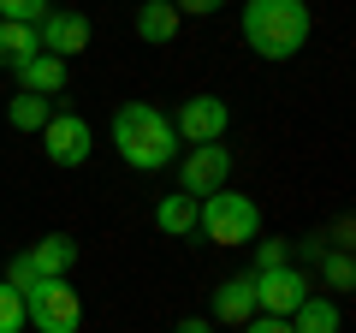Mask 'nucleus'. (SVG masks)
I'll return each mask as SVG.
<instances>
[{
    "label": "nucleus",
    "instance_id": "412c9836",
    "mask_svg": "<svg viewBox=\"0 0 356 333\" xmlns=\"http://www.w3.org/2000/svg\"><path fill=\"white\" fill-rule=\"evenodd\" d=\"M48 13V0H0V18H13V24H36Z\"/></svg>",
    "mask_w": 356,
    "mask_h": 333
},
{
    "label": "nucleus",
    "instance_id": "9b49d317",
    "mask_svg": "<svg viewBox=\"0 0 356 333\" xmlns=\"http://www.w3.org/2000/svg\"><path fill=\"white\" fill-rule=\"evenodd\" d=\"M255 316V274H226V280L214 286V309H208V321L214 327H243V321Z\"/></svg>",
    "mask_w": 356,
    "mask_h": 333
},
{
    "label": "nucleus",
    "instance_id": "423d86ee",
    "mask_svg": "<svg viewBox=\"0 0 356 333\" xmlns=\"http://www.w3.org/2000/svg\"><path fill=\"white\" fill-rule=\"evenodd\" d=\"M232 185V149L226 143H191V155L178 161V191L184 196H214V191H226Z\"/></svg>",
    "mask_w": 356,
    "mask_h": 333
},
{
    "label": "nucleus",
    "instance_id": "20e7f679",
    "mask_svg": "<svg viewBox=\"0 0 356 333\" xmlns=\"http://www.w3.org/2000/svg\"><path fill=\"white\" fill-rule=\"evenodd\" d=\"M24 327L36 333H77L83 327V297L72 280H36L24 286Z\"/></svg>",
    "mask_w": 356,
    "mask_h": 333
},
{
    "label": "nucleus",
    "instance_id": "f257e3e1",
    "mask_svg": "<svg viewBox=\"0 0 356 333\" xmlns=\"http://www.w3.org/2000/svg\"><path fill=\"white\" fill-rule=\"evenodd\" d=\"M309 30H315L309 0H243V42L273 65L297 60L309 48Z\"/></svg>",
    "mask_w": 356,
    "mask_h": 333
},
{
    "label": "nucleus",
    "instance_id": "b1692460",
    "mask_svg": "<svg viewBox=\"0 0 356 333\" xmlns=\"http://www.w3.org/2000/svg\"><path fill=\"white\" fill-rule=\"evenodd\" d=\"M321 250H327V238H321V232H309L303 244H291V256H303V262H321Z\"/></svg>",
    "mask_w": 356,
    "mask_h": 333
},
{
    "label": "nucleus",
    "instance_id": "5701e85b",
    "mask_svg": "<svg viewBox=\"0 0 356 333\" xmlns=\"http://www.w3.org/2000/svg\"><path fill=\"white\" fill-rule=\"evenodd\" d=\"M243 333H291V321H285V316H250Z\"/></svg>",
    "mask_w": 356,
    "mask_h": 333
},
{
    "label": "nucleus",
    "instance_id": "ddd939ff",
    "mask_svg": "<svg viewBox=\"0 0 356 333\" xmlns=\"http://www.w3.org/2000/svg\"><path fill=\"white\" fill-rule=\"evenodd\" d=\"M65 77H72V72H65V60H54V54H30V60L18 65V90L48 95V102H54V95L65 90Z\"/></svg>",
    "mask_w": 356,
    "mask_h": 333
},
{
    "label": "nucleus",
    "instance_id": "6ab92c4d",
    "mask_svg": "<svg viewBox=\"0 0 356 333\" xmlns=\"http://www.w3.org/2000/svg\"><path fill=\"white\" fill-rule=\"evenodd\" d=\"M0 333H24V292L0 280Z\"/></svg>",
    "mask_w": 356,
    "mask_h": 333
},
{
    "label": "nucleus",
    "instance_id": "6e6552de",
    "mask_svg": "<svg viewBox=\"0 0 356 333\" xmlns=\"http://www.w3.org/2000/svg\"><path fill=\"white\" fill-rule=\"evenodd\" d=\"M42 137V155H48L54 166H83L89 155H95V131H89L83 114H65V107H54V119L36 131Z\"/></svg>",
    "mask_w": 356,
    "mask_h": 333
},
{
    "label": "nucleus",
    "instance_id": "7ed1b4c3",
    "mask_svg": "<svg viewBox=\"0 0 356 333\" xmlns=\"http://www.w3.org/2000/svg\"><path fill=\"white\" fill-rule=\"evenodd\" d=\"M196 232H202L208 244H220V250L255 244V238H261V203L226 185V191L202 196V208H196Z\"/></svg>",
    "mask_w": 356,
    "mask_h": 333
},
{
    "label": "nucleus",
    "instance_id": "f03ea898",
    "mask_svg": "<svg viewBox=\"0 0 356 333\" xmlns=\"http://www.w3.org/2000/svg\"><path fill=\"white\" fill-rule=\"evenodd\" d=\"M113 149L131 173H161V166L178 161V131L161 107L149 102H125L113 114Z\"/></svg>",
    "mask_w": 356,
    "mask_h": 333
},
{
    "label": "nucleus",
    "instance_id": "4be33fe9",
    "mask_svg": "<svg viewBox=\"0 0 356 333\" xmlns=\"http://www.w3.org/2000/svg\"><path fill=\"white\" fill-rule=\"evenodd\" d=\"M172 6H178V18H214L226 0H172Z\"/></svg>",
    "mask_w": 356,
    "mask_h": 333
},
{
    "label": "nucleus",
    "instance_id": "f8f14e48",
    "mask_svg": "<svg viewBox=\"0 0 356 333\" xmlns=\"http://www.w3.org/2000/svg\"><path fill=\"white\" fill-rule=\"evenodd\" d=\"M178 6L172 0H143L137 18H131V30H137V42H149V48H166V42H178Z\"/></svg>",
    "mask_w": 356,
    "mask_h": 333
},
{
    "label": "nucleus",
    "instance_id": "393cba45",
    "mask_svg": "<svg viewBox=\"0 0 356 333\" xmlns=\"http://www.w3.org/2000/svg\"><path fill=\"white\" fill-rule=\"evenodd\" d=\"M172 333H214V321H208V316H184Z\"/></svg>",
    "mask_w": 356,
    "mask_h": 333
},
{
    "label": "nucleus",
    "instance_id": "4468645a",
    "mask_svg": "<svg viewBox=\"0 0 356 333\" xmlns=\"http://www.w3.org/2000/svg\"><path fill=\"white\" fill-rule=\"evenodd\" d=\"M344 327V309H339V297H321V292H309L303 304L291 309V333H339Z\"/></svg>",
    "mask_w": 356,
    "mask_h": 333
},
{
    "label": "nucleus",
    "instance_id": "1a4fd4ad",
    "mask_svg": "<svg viewBox=\"0 0 356 333\" xmlns=\"http://www.w3.org/2000/svg\"><path fill=\"white\" fill-rule=\"evenodd\" d=\"M178 131V143H226V125H232V107L226 95H184L178 114H166Z\"/></svg>",
    "mask_w": 356,
    "mask_h": 333
},
{
    "label": "nucleus",
    "instance_id": "a211bd4d",
    "mask_svg": "<svg viewBox=\"0 0 356 333\" xmlns=\"http://www.w3.org/2000/svg\"><path fill=\"white\" fill-rule=\"evenodd\" d=\"M315 268H321V280H327V292H332V297L356 286V262H350V250H332V244H327Z\"/></svg>",
    "mask_w": 356,
    "mask_h": 333
},
{
    "label": "nucleus",
    "instance_id": "dca6fc26",
    "mask_svg": "<svg viewBox=\"0 0 356 333\" xmlns=\"http://www.w3.org/2000/svg\"><path fill=\"white\" fill-rule=\"evenodd\" d=\"M48 119H54V102H48V95L18 90L13 102H6V125H13V131H30V137H36V131L48 125Z\"/></svg>",
    "mask_w": 356,
    "mask_h": 333
},
{
    "label": "nucleus",
    "instance_id": "aec40b11",
    "mask_svg": "<svg viewBox=\"0 0 356 333\" xmlns=\"http://www.w3.org/2000/svg\"><path fill=\"white\" fill-rule=\"evenodd\" d=\"M291 262V238H255V268H280Z\"/></svg>",
    "mask_w": 356,
    "mask_h": 333
},
{
    "label": "nucleus",
    "instance_id": "0eeeda50",
    "mask_svg": "<svg viewBox=\"0 0 356 333\" xmlns=\"http://www.w3.org/2000/svg\"><path fill=\"white\" fill-rule=\"evenodd\" d=\"M250 274H255V316H285V321H291V309L315 292L309 274L297 268V262H280V268H250Z\"/></svg>",
    "mask_w": 356,
    "mask_h": 333
},
{
    "label": "nucleus",
    "instance_id": "39448f33",
    "mask_svg": "<svg viewBox=\"0 0 356 333\" xmlns=\"http://www.w3.org/2000/svg\"><path fill=\"white\" fill-rule=\"evenodd\" d=\"M77 268V238L72 232H48V238H36L24 250V256H13V268H6V286H36V280H65V274Z\"/></svg>",
    "mask_w": 356,
    "mask_h": 333
},
{
    "label": "nucleus",
    "instance_id": "9d476101",
    "mask_svg": "<svg viewBox=\"0 0 356 333\" xmlns=\"http://www.w3.org/2000/svg\"><path fill=\"white\" fill-rule=\"evenodd\" d=\"M89 36H95V30H89V18L72 13V6H48V13L36 18V48L54 54V60H72V54H83Z\"/></svg>",
    "mask_w": 356,
    "mask_h": 333
},
{
    "label": "nucleus",
    "instance_id": "f3484780",
    "mask_svg": "<svg viewBox=\"0 0 356 333\" xmlns=\"http://www.w3.org/2000/svg\"><path fill=\"white\" fill-rule=\"evenodd\" d=\"M30 54H42V48H36V24H13V18H0V65L18 72Z\"/></svg>",
    "mask_w": 356,
    "mask_h": 333
},
{
    "label": "nucleus",
    "instance_id": "2eb2a0df",
    "mask_svg": "<svg viewBox=\"0 0 356 333\" xmlns=\"http://www.w3.org/2000/svg\"><path fill=\"white\" fill-rule=\"evenodd\" d=\"M196 196H184V191H172V196H161V203H154V232H161V238H191L196 232Z\"/></svg>",
    "mask_w": 356,
    "mask_h": 333
}]
</instances>
